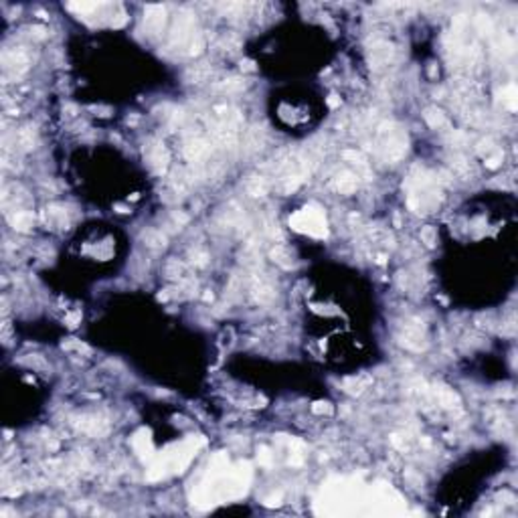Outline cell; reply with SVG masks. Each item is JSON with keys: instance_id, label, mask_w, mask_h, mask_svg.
<instances>
[{"instance_id": "obj_1", "label": "cell", "mask_w": 518, "mask_h": 518, "mask_svg": "<svg viewBox=\"0 0 518 518\" xmlns=\"http://www.w3.org/2000/svg\"><path fill=\"white\" fill-rule=\"evenodd\" d=\"M393 55V47L389 43H377L375 49H372V59L377 61V63H387Z\"/></svg>"}, {"instance_id": "obj_2", "label": "cell", "mask_w": 518, "mask_h": 518, "mask_svg": "<svg viewBox=\"0 0 518 518\" xmlns=\"http://www.w3.org/2000/svg\"><path fill=\"white\" fill-rule=\"evenodd\" d=\"M144 239H146V243L148 245H152V247H164V243H166V237H164L162 233H158V231H148L146 235H144Z\"/></svg>"}]
</instances>
